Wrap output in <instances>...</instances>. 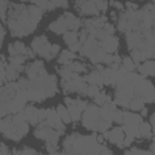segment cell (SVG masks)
<instances>
[{"mask_svg": "<svg viewBox=\"0 0 155 155\" xmlns=\"http://www.w3.org/2000/svg\"><path fill=\"white\" fill-rule=\"evenodd\" d=\"M140 111H142L140 116H147V114H148V109H147V108H144V107H143V108L140 109Z\"/></svg>", "mask_w": 155, "mask_h": 155, "instance_id": "52", "label": "cell"}, {"mask_svg": "<svg viewBox=\"0 0 155 155\" xmlns=\"http://www.w3.org/2000/svg\"><path fill=\"white\" fill-rule=\"evenodd\" d=\"M142 121H143V116H140L139 114L131 113V111H124L122 124H136V125H139Z\"/></svg>", "mask_w": 155, "mask_h": 155, "instance_id": "17", "label": "cell"}, {"mask_svg": "<svg viewBox=\"0 0 155 155\" xmlns=\"http://www.w3.org/2000/svg\"><path fill=\"white\" fill-rule=\"evenodd\" d=\"M10 150L7 149V147L4 143H0V154H8Z\"/></svg>", "mask_w": 155, "mask_h": 155, "instance_id": "48", "label": "cell"}, {"mask_svg": "<svg viewBox=\"0 0 155 155\" xmlns=\"http://www.w3.org/2000/svg\"><path fill=\"white\" fill-rule=\"evenodd\" d=\"M64 102L67 104V109L69 111V115H70V119L71 121L74 122H78L80 119H81V114L82 111L86 109L87 107V102L86 101H82L81 98H76V99H71L70 97H65L64 98Z\"/></svg>", "mask_w": 155, "mask_h": 155, "instance_id": "4", "label": "cell"}, {"mask_svg": "<svg viewBox=\"0 0 155 155\" xmlns=\"http://www.w3.org/2000/svg\"><path fill=\"white\" fill-rule=\"evenodd\" d=\"M110 126H111V121L105 120V119H103V117L99 116V120H98V124H97V131H99V132H104V131L109 130Z\"/></svg>", "mask_w": 155, "mask_h": 155, "instance_id": "30", "label": "cell"}, {"mask_svg": "<svg viewBox=\"0 0 155 155\" xmlns=\"http://www.w3.org/2000/svg\"><path fill=\"white\" fill-rule=\"evenodd\" d=\"M134 140V138L133 137H131V136H126V137H124V140H122V147H130L131 145V143Z\"/></svg>", "mask_w": 155, "mask_h": 155, "instance_id": "41", "label": "cell"}, {"mask_svg": "<svg viewBox=\"0 0 155 155\" xmlns=\"http://www.w3.org/2000/svg\"><path fill=\"white\" fill-rule=\"evenodd\" d=\"M101 154H113V151H111L109 148H107L105 145H102V149H101Z\"/></svg>", "mask_w": 155, "mask_h": 155, "instance_id": "50", "label": "cell"}, {"mask_svg": "<svg viewBox=\"0 0 155 155\" xmlns=\"http://www.w3.org/2000/svg\"><path fill=\"white\" fill-rule=\"evenodd\" d=\"M59 45H57V44H54V45H51V54H52V57H56L57 54H58V52H59Z\"/></svg>", "mask_w": 155, "mask_h": 155, "instance_id": "43", "label": "cell"}, {"mask_svg": "<svg viewBox=\"0 0 155 155\" xmlns=\"http://www.w3.org/2000/svg\"><path fill=\"white\" fill-rule=\"evenodd\" d=\"M99 91H101L99 86H97V85H90V86L86 87L85 96H87V97H94Z\"/></svg>", "mask_w": 155, "mask_h": 155, "instance_id": "32", "label": "cell"}, {"mask_svg": "<svg viewBox=\"0 0 155 155\" xmlns=\"http://www.w3.org/2000/svg\"><path fill=\"white\" fill-rule=\"evenodd\" d=\"M121 67L126 70V71H133L134 69H136V67L138 65V64H136L130 57H124L122 59H121Z\"/></svg>", "mask_w": 155, "mask_h": 155, "instance_id": "26", "label": "cell"}, {"mask_svg": "<svg viewBox=\"0 0 155 155\" xmlns=\"http://www.w3.org/2000/svg\"><path fill=\"white\" fill-rule=\"evenodd\" d=\"M5 70H6V79L10 81H13V80L18 79L19 73L23 70V65H15L12 63H8V64H6Z\"/></svg>", "mask_w": 155, "mask_h": 155, "instance_id": "14", "label": "cell"}, {"mask_svg": "<svg viewBox=\"0 0 155 155\" xmlns=\"http://www.w3.org/2000/svg\"><path fill=\"white\" fill-rule=\"evenodd\" d=\"M50 2H52L56 7H68V0H48Z\"/></svg>", "mask_w": 155, "mask_h": 155, "instance_id": "37", "label": "cell"}, {"mask_svg": "<svg viewBox=\"0 0 155 155\" xmlns=\"http://www.w3.org/2000/svg\"><path fill=\"white\" fill-rule=\"evenodd\" d=\"M124 133L126 136H131L133 138H140L139 131H138V125L136 124H125V126L121 127Z\"/></svg>", "mask_w": 155, "mask_h": 155, "instance_id": "20", "label": "cell"}, {"mask_svg": "<svg viewBox=\"0 0 155 155\" xmlns=\"http://www.w3.org/2000/svg\"><path fill=\"white\" fill-rule=\"evenodd\" d=\"M99 46L107 52V53H115L119 46V39L115 38L114 35H107L104 39L98 41Z\"/></svg>", "mask_w": 155, "mask_h": 155, "instance_id": "8", "label": "cell"}, {"mask_svg": "<svg viewBox=\"0 0 155 155\" xmlns=\"http://www.w3.org/2000/svg\"><path fill=\"white\" fill-rule=\"evenodd\" d=\"M144 101L142 99V98H139V97H133V98H131V101H130V103H128V108L132 110V111H139L143 107H144Z\"/></svg>", "mask_w": 155, "mask_h": 155, "instance_id": "25", "label": "cell"}, {"mask_svg": "<svg viewBox=\"0 0 155 155\" xmlns=\"http://www.w3.org/2000/svg\"><path fill=\"white\" fill-rule=\"evenodd\" d=\"M96 139H97V142H98V143H102V142L104 140V137H103V134H99V136H97V134H96Z\"/></svg>", "mask_w": 155, "mask_h": 155, "instance_id": "51", "label": "cell"}, {"mask_svg": "<svg viewBox=\"0 0 155 155\" xmlns=\"http://www.w3.org/2000/svg\"><path fill=\"white\" fill-rule=\"evenodd\" d=\"M93 4H94V6H96V8H97L98 11L105 12L107 8H108V2H107V0H93Z\"/></svg>", "mask_w": 155, "mask_h": 155, "instance_id": "34", "label": "cell"}, {"mask_svg": "<svg viewBox=\"0 0 155 155\" xmlns=\"http://www.w3.org/2000/svg\"><path fill=\"white\" fill-rule=\"evenodd\" d=\"M46 109H39L38 110V117H39V122L44 121L46 119Z\"/></svg>", "mask_w": 155, "mask_h": 155, "instance_id": "42", "label": "cell"}, {"mask_svg": "<svg viewBox=\"0 0 155 155\" xmlns=\"http://www.w3.org/2000/svg\"><path fill=\"white\" fill-rule=\"evenodd\" d=\"M12 46H13V48H15V51H16V56L22 54V56H25V57H27V52H28L29 48H27L23 42H21V41H15V42L12 44Z\"/></svg>", "mask_w": 155, "mask_h": 155, "instance_id": "28", "label": "cell"}, {"mask_svg": "<svg viewBox=\"0 0 155 155\" xmlns=\"http://www.w3.org/2000/svg\"><path fill=\"white\" fill-rule=\"evenodd\" d=\"M113 111L114 110H110V109H108L105 107H102V108H99V116L103 117V119H105V120L111 121V119H113Z\"/></svg>", "mask_w": 155, "mask_h": 155, "instance_id": "31", "label": "cell"}, {"mask_svg": "<svg viewBox=\"0 0 155 155\" xmlns=\"http://www.w3.org/2000/svg\"><path fill=\"white\" fill-rule=\"evenodd\" d=\"M71 71H74V73H81V71H85L86 70V65L84 64V63H81V62H71L70 64H68L67 65Z\"/></svg>", "mask_w": 155, "mask_h": 155, "instance_id": "29", "label": "cell"}, {"mask_svg": "<svg viewBox=\"0 0 155 155\" xmlns=\"http://www.w3.org/2000/svg\"><path fill=\"white\" fill-rule=\"evenodd\" d=\"M113 62H114V63H119V64L121 63V58H120V56H119L116 52L113 53Z\"/></svg>", "mask_w": 155, "mask_h": 155, "instance_id": "49", "label": "cell"}, {"mask_svg": "<svg viewBox=\"0 0 155 155\" xmlns=\"http://www.w3.org/2000/svg\"><path fill=\"white\" fill-rule=\"evenodd\" d=\"M110 4H111V5H113V6L115 7V8L120 10V11H124V5H122V4L120 2V1H117V0H116V1H114V0H113V1L110 2Z\"/></svg>", "mask_w": 155, "mask_h": 155, "instance_id": "46", "label": "cell"}, {"mask_svg": "<svg viewBox=\"0 0 155 155\" xmlns=\"http://www.w3.org/2000/svg\"><path fill=\"white\" fill-rule=\"evenodd\" d=\"M31 50L34 53L46 58L47 61H51L53 57L51 54V44L48 42L47 38L45 35L41 36H36L33 41H31Z\"/></svg>", "mask_w": 155, "mask_h": 155, "instance_id": "6", "label": "cell"}, {"mask_svg": "<svg viewBox=\"0 0 155 155\" xmlns=\"http://www.w3.org/2000/svg\"><path fill=\"white\" fill-rule=\"evenodd\" d=\"M29 131V122L27 121L23 110L16 113V115H10L0 120V132L8 139L18 142Z\"/></svg>", "mask_w": 155, "mask_h": 155, "instance_id": "2", "label": "cell"}, {"mask_svg": "<svg viewBox=\"0 0 155 155\" xmlns=\"http://www.w3.org/2000/svg\"><path fill=\"white\" fill-rule=\"evenodd\" d=\"M62 133L42 122H39V126L36 127L35 130V137L39 138V139H45L46 142L48 143H52L54 145L58 144V139H59V136Z\"/></svg>", "mask_w": 155, "mask_h": 155, "instance_id": "5", "label": "cell"}, {"mask_svg": "<svg viewBox=\"0 0 155 155\" xmlns=\"http://www.w3.org/2000/svg\"><path fill=\"white\" fill-rule=\"evenodd\" d=\"M38 108H35L34 105H25L24 108V114L27 117V121L30 125H38L39 124V117H38Z\"/></svg>", "mask_w": 155, "mask_h": 155, "instance_id": "15", "label": "cell"}, {"mask_svg": "<svg viewBox=\"0 0 155 155\" xmlns=\"http://www.w3.org/2000/svg\"><path fill=\"white\" fill-rule=\"evenodd\" d=\"M122 119H124V111H121L119 109H115L113 111V119H111V121H114L116 124H122Z\"/></svg>", "mask_w": 155, "mask_h": 155, "instance_id": "33", "label": "cell"}, {"mask_svg": "<svg viewBox=\"0 0 155 155\" xmlns=\"http://www.w3.org/2000/svg\"><path fill=\"white\" fill-rule=\"evenodd\" d=\"M125 154H145V155L149 154V155H153V153L150 150L147 151V150H142V149H138V148H132L130 150H126Z\"/></svg>", "mask_w": 155, "mask_h": 155, "instance_id": "36", "label": "cell"}, {"mask_svg": "<svg viewBox=\"0 0 155 155\" xmlns=\"http://www.w3.org/2000/svg\"><path fill=\"white\" fill-rule=\"evenodd\" d=\"M5 68H6L5 61L0 59V86H1V85L4 84V81L6 80V70H5Z\"/></svg>", "mask_w": 155, "mask_h": 155, "instance_id": "35", "label": "cell"}, {"mask_svg": "<svg viewBox=\"0 0 155 155\" xmlns=\"http://www.w3.org/2000/svg\"><path fill=\"white\" fill-rule=\"evenodd\" d=\"M48 29H50L51 31L56 33V34H63L64 31H67V30H68V29H67V27H65V24L62 22V19H61V18H58V19H56V21H53V22L48 25Z\"/></svg>", "mask_w": 155, "mask_h": 155, "instance_id": "21", "label": "cell"}, {"mask_svg": "<svg viewBox=\"0 0 155 155\" xmlns=\"http://www.w3.org/2000/svg\"><path fill=\"white\" fill-rule=\"evenodd\" d=\"M137 69L139 71V74L145 78V76H154L155 75V63L153 59H147L144 61L143 64H138Z\"/></svg>", "mask_w": 155, "mask_h": 155, "instance_id": "10", "label": "cell"}, {"mask_svg": "<svg viewBox=\"0 0 155 155\" xmlns=\"http://www.w3.org/2000/svg\"><path fill=\"white\" fill-rule=\"evenodd\" d=\"M28 11H29V15H30V18L34 23L39 24V22L41 21V17H42V11L36 6V5H30L28 7Z\"/></svg>", "mask_w": 155, "mask_h": 155, "instance_id": "22", "label": "cell"}, {"mask_svg": "<svg viewBox=\"0 0 155 155\" xmlns=\"http://www.w3.org/2000/svg\"><path fill=\"white\" fill-rule=\"evenodd\" d=\"M126 7H127V10H132V11L138 10V5L134 4V2H131V1H127L126 2Z\"/></svg>", "mask_w": 155, "mask_h": 155, "instance_id": "45", "label": "cell"}, {"mask_svg": "<svg viewBox=\"0 0 155 155\" xmlns=\"http://www.w3.org/2000/svg\"><path fill=\"white\" fill-rule=\"evenodd\" d=\"M85 81L88 82L90 85H97V86H102L103 85V76L101 74V71L98 70H93L91 71L88 75H86L85 78Z\"/></svg>", "mask_w": 155, "mask_h": 155, "instance_id": "16", "label": "cell"}, {"mask_svg": "<svg viewBox=\"0 0 155 155\" xmlns=\"http://www.w3.org/2000/svg\"><path fill=\"white\" fill-rule=\"evenodd\" d=\"M103 29H104V31H105L107 34H109V35H114V33H115L114 25L110 24V23H107V22L103 24Z\"/></svg>", "mask_w": 155, "mask_h": 155, "instance_id": "38", "label": "cell"}, {"mask_svg": "<svg viewBox=\"0 0 155 155\" xmlns=\"http://www.w3.org/2000/svg\"><path fill=\"white\" fill-rule=\"evenodd\" d=\"M81 46H82V44L79 41V42H74V44H71V45H69V50L71 51V52H80V50H81Z\"/></svg>", "mask_w": 155, "mask_h": 155, "instance_id": "40", "label": "cell"}, {"mask_svg": "<svg viewBox=\"0 0 155 155\" xmlns=\"http://www.w3.org/2000/svg\"><path fill=\"white\" fill-rule=\"evenodd\" d=\"M84 127L87 130L97 131V124L99 120V108L96 104H87L86 109L81 114Z\"/></svg>", "mask_w": 155, "mask_h": 155, "instance_id": "3", "label": "cell"}, {"mask_svg": "<svg viewBox=\"0 0 155 155\" xmlns=\"http://www.w3.org/2000/svg\"><path fill=\"white\" fill-rule=\"evenodd\" d=\"M102 63H104L107 65H110L113 63V53H105L102 58Z\"/></svg>", "mask_w": 155, "mask_h": 155, "instance_id": "39", "label": "cell"}, {"mask_svg": "<svg viewBox=\"0 0 155 155\" xmlns=\"http://www.w3.org/2000/svg\"><path fill=\"white\" fill-rule=\"evenodd\" d=\"M46 149H47L48 153H57V145H54V144H52V143H48V142H47Z\"/></svg>", "mask_w": 155, "mask_h": 155, "instance_id": "44", "label": "cell"}, {"mask_svg": "<svg viewBox=\"0 0 155 155\" xmlns=\"http://www.w3.org/2000/svg\"><path fill=\"white\" fill-rule=\"evenodd\" d=\"M125 133L122 131L121 127H115L111 131H109V136H108V140L113 144H116L119 148H122V140H124Z\"/></svg>", "mask_w": 155, "mask_h": 155, "instance_id": "11", "label": "cell"}, {"mask_svg": "<svg viewBox=\"0 0 155 155\" xmlns=\"http://www.w3.org/2000/svg\"><path fill=\"white\" fill-rule=\"evenodd\" d=\"M74 58H76L75 52H71L70 50H64V51H62L61 56L58 57V63L63 64V65H68L74 61Z\"/></svg>", "mask_w": 155, "mask_h": 155, "instance_id": "18", "label": "cell"}, {"mask_svg": "<svg viewBox=\"0 0 155 155\" xmlns=\"http://www.w3.org/2000/svg\"><path fill=\"white\" fill-rule=\"evenodd\" d=\"M93 98H94V103H96L97 105H103L104 103H107V102L111 101L110 96L105 94V92H103V91H99V92H98Z\"/></svg>", "mask_w": 155, "mask_h": 155, "instance_id": "27", "label": "cell"}, {"mask_svg": "<svg viewBox=\"0 0 155 155\" xmlns=\"http://www.w3.org/2000/svg\"><path fill=\"white\" fill-rule=\"evenodd\" d=\"M76 8H79V11L82 15H98V10L96 8L93 0H86L79 5H76Z\"/></svg>", "mask_w": 155, "mask_h": 155, "instance_id": "13", "label": "cell"}, {"mask_svg": "<svg viewBox=\"0 0 155 155\" xmlns=\"http://www.w3.org/2000/svg\"><path fill=\"white\" fill-rule=\"evenodd\" d=\"M6 7H0V19L1 21H6Z\"/></svg>", "mask_w": 155, "mask_h": 155, "instance_id": "47", "label": "cell"}, {"mask_svg": "<svg viewBox=\"0 0 155 155\" xmlns=\"http://www.w3.org/2000/svg\"><path fill=\"white\" fill-rule=\"evenodd\" d=\"M138 131H139L140 137H144L147 139H153V127L150 126V124L142 121L138 125Z\"/></svg>", "mask_w": 155, "mask_h": 155, "instance_id": "19", "label": "cell"}, {"mask_svg": "<svg viewBox=\"0 0 155 155\" xmlns=\"http://www.w3.org/2000/svg\"><path fill=\"white\" fill-rule=\"evenodd\" d=\"M63 39H64V42L67 45H71L74 42H78V31L75 30H67L63 33Z\"/></svg>", "mask_w": 155, "mask_h": 155, "instance_id": "24", "label": "cell"}, {"mask_svg": "<svg viewBox=\"0 0 155 155\" xmlns=\"http://www.w3.org/2000/svg\"><path fill=\"white\" fill-rule=\"evenodd\" d=\"M154 117H155V114H153V115L150 116V122H149V124H150V126H151V127L154 126Z\"/></svg>", "mask_w": 155, "mask_h": 155, "instance_id": "53", "label": "cell"}, {"mask_svg": "<svg viewBox=\"0 0 155 155\" xmlns=\"http://www.w3.org/2000/svg\"><path fill=\"white\" fill-rule=\"evenodd\" d=\"M102 76H103V85H115L116 80H117V74L116 70L109 68H103V70L101 71Z\"/></svg>", "mask_w": 155, "mask_h": 155, "instance_id": "12", "label": "cell"}, {"mask_svg": "<svg viewBox=\"0 0 155 155\" xmlns=\"http://www.w3.org/2000/svg\"><path fill=\"white\" fill-rule=\"evenodd\" d=\"M56 111H57L58 116L61 117V120H62L64 124H69V122H71V119H70L69 111H68V109H67L64 105L58 104V105H57V108H56Z\"/></svg>", "mask_w": 155, "mask_h": 155, "instance_id": "23", "label": "cell"}, {"mask_svg": "<svg viewBox=\"0 0 155 155\" xmlns=\"http://www.w3.org/2000/svg\"><path fill=\"white\" fill-rule=\"evenodd\" d=\"M8 28L13 36H25L33 33L38 24L34 23L30 18L28 7L23 4H8Z\"/></svg>", "mask_w": 155, "mask_h": 155, "instance_id": "1", "label": "cell"}, {"mask_svg": "<svg viewBox=\"0 0 155 155\" xmlns=\"http://www.w3.org/2000/svg\"><path fill=\"white\" fill-rule=\"evenodd\" d=\"M59 18H61L62 22L65 24L67 29H71V30L78 31V29H80V27L82 25L81 21L78 19V18H76L73 13H70V12H64Z\"/></svg>", "mask_w": 155, "mask_h": 155, "instance_id": "9", "label": "cell"}, {"mask_svg": "<svg viewBox=\"0 0 155 155\" xmlns=\"http://www.w3.org/2000/svg\"><path fill=\"white\" fill-rule=\"evenodd\" d=\"M46 111H47L46 113V119L44 121H41V122L47 125V126H50V127H52V128H54V130H57V131H59L61 133H63L64 130H65V126H64V122L58 116L56 109L50 108V109H46Z\"/></svg>", "mask_w": 155, "mask_h": 155, "instance_id": "7", "label": "cell"}]
</instances>
